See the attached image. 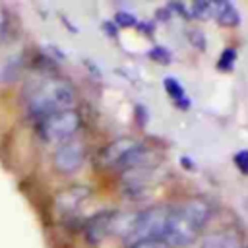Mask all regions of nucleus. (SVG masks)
<instances>
[{"label": "nucleus", "instance_id": "nucleus-1", "mask_svg": "<svg viewBox=\"0 0 248 248\" xmlns=\"http://www.w3.org/2000/svg\"><path fill=\"white\" fill-rule=\"evenodd\" d=\"M213 215L211 205L205 200H186L176 207H170L167 231L163 240L170 248H182L192 244Z\"/></svg>", "mask_w": 248, "mask_h": 248}, {"label": "nucleus", "instance_id": "nucleus-11", "mask_svg": "<svg viewBox=\"0 0 248 248\" xmlns=\"http://www.w3.org/2000/svg\"><path fill=\"white\" fill-rule=\"evenodd\" d=\"M165 89H167L169 97L174 101V105L180 107V110H186V108L190 107V101L186 99L184 87H182L174 78H167V79H165Z\"/></svg>", "mask_w": 248, "mask_h": 248}, {"label": "nucleus", "instance_id": "nucleus-15", "mask_svg": "<svg viewBox=\"0 0 248 248\" xmlns=\"http://www.w3.org/2000/svg\"><path fill=\"white\" fill-rule=\"evenodd\" d=\"M151 56L157 58V60H161V64H169V60H170V54L165 48H161V46H155L151 50Z\"/></svg>", "mask_w": 248, "mask_h": 248}, {"label": "nucleus", "instance_id": "nucleus-3", "mask_svg": "<svg viewBox=\"0 0 248 248\" xmlns=\"http://www.w3.org/2000/svg\"><path fill=\"white\" fill-rule=\"evenodd\" d=\"M169 215H170L169 205H153L140 211L136 217L130 219V225L124 232V242L128 246H134L145 240H163Z\"/></svg>", "mask_w": 248, "mask_h": 248}, {"label": "nucleus", "instance_id": "nucleus-5", "mask_svg": "<svg viewBox=\"0 0 248 248\" xmlns=\"http://www.w3.org/2000/svg\"><path fill=\"white\" fill-rule=\"evenodd\" d=\"M118 223H120V217L114 213V211H105V213H97L95 217H91L87 223H85V229H83V234L87 238L89 244L97 246L101 244L108 234L116 232L118 231Z\"/></svg>", "mask_w": 248, "mask_h": 248}, {"label": "nucleus", "instance_id": "nucleus-2", "mask_svg": "<svg viewBox=\"0 0 248 248\" xmlns=\"http://www.w3.org/2000/svg\"><path fill=\"white\" fill-rule=\"evenodd\" d=\"M74 99H76L74 87L66 79L52 78V79H45L31 91L27 110L31 116H35L41 122L54 112L72 108Z\"/></svg>", "mask_w": 248, "mask_h": 248}, {"label": "nucleus", "instance_id": "nucleus-8", "mask_svg": "<svg viewBox=\"0 0 248 248\" xmlns=\"http://www.w3.org/2000/svg\"><path fill=\"white\" fill-rule=\"evenodd\" d=\"M140 145H141V143L136 141V140L120 138V140L108 143V145L101 151V161H103V165H107V167H120L122 161H124L136 147H140Z\"/></svg>", "mask_w": 248, "mask_h": 248}, {"label": "nucleus", "instance_id": "nucleus-14", "mask_svg": "<svg viewBox=\"0 0 248 248\" xmlns=\"http://www.w3.org/2000/svg\"><path fill=\"white\" fill-rule=\"evenodd\" d=\"M128 248H170V246L165 240H145V242H138Z\"/></svg>", "mask_w": 248, "mask_h": 248}, {"label": "nucleus", "instance_id": "nucleus-12", "mask_svg": "<svg viewBox=\"0 0 248 248\" xmlns=\"http://www.w3.org/2000/svg\"><path fill=\"white\" fill-rule=\"evenodd\" d=\"M234 60H236V50L234 48H225L219 56V62H217V68L219 70H232L234 68Z\"/></svg>", "mask_w": 248, "mask_h": 248}, {"label": "nucleus", "instance_id": "nucleus-10", "mask_svg": "<svg viewBox=\"0 0 248 248\" xmlns=\"http://www.w3.org/2000/svg\"><path fill=\"white\" fill-rule=\"evenodd\" d=\"M213 16L215 19L225 25V27H232L240 21V16H238V10L231 4V2H217L215 4V10H213Z\"/></svg>", "mask_w": 248, "mask_h": 248}, {"label": "nucleus", "instance_id": "nucleus-9", "mask_svg": "<svg viewBox=\"0 0 248 248\" xmlns=\"http://www.w3.org/2000/svg\"><path fill=\"white\" fill-rule=\"evenodd\" d=\"M202 248H242V240L234 231H219L202 240Z\"/></svg>", "mask_w": 248, "mask_h": 248}, {"label": "nucleus", "instance_id": "nucleus-18", "mask_svg": "<svg viewBox=\"0 0 248 248\" xmlns=\"http://www.w3.org/2000/svg\"><path fill=\"white\" fill-rule=\"evenodd\" d=\"M242 248H248V246H242Z\"/></svg>", "mask_w": 248, "mask_h": 248}, {"label": "nucleus", "instance_id": "nucleus-17", "mask_svg": "<svg viewBox=\"0 0 248 248\" xmlns=\"http://www.w3.org/2000/svg\"><path fill=\"white\" fill-rule=\"evenodd\" d=\"M116 21H118L120 25H134V23H136L134 16H132V14H126V12L116 14Z\"/></svg>", "mask_w": 248, "mask_h": 248}, {"label": "nucleus", "instance_id": "nucleus-7", "mask_svg": "<svg viewBox=\"0 0 248 248\" xmlns=\"http://www.w3.org/2000/svg\"><path fill=\"white\" fill-rule=\"evenodd\" d=\"M89 196H91V190L87 186L83 184L70 186L56 196V209L62 215H74L76 211H79V207L87 202Z\"/></svg>", "mask_w": 248, "mask_h": 248}, {"label": "nucleus", "instance_id": "nucleus-6", "mask_svg": "<svg viewBox=\"0 0 248 248\" xmlns=\"http://www.w3.org/2000/svg\"><path fill=\"white\" fill-rule=\"evenodd\" d=\"M85 159V149L79 141H64L52 157V165L58 172L62 174H70L74 170H78L83 165Z\"/></svg>", "mask_w": 248, "mask_h": 248}, {"label": "nucleus", "instance_id": "nucleus-4", "mask_svg": "<svg viewBox=\"0 0 248 248\" xmlns=\"http://www.w3.org/2000/svg\"><path fill=\"white\" fill-rule=\"evenodd\" d=\"M41 124V136L48 141H62L72 138L79 126H81V116L78 110L74 108H66L60 112H54L50 116H46L45 120L39 122Z\"/></svg>", "mask_w": 248, "mask_h": 248}, {"label": "nucleus", "instance_id": "nucleus-16", "mask_svg": "<svg viewBox=\"0 0 248 248\" xmlns=\"http://www.w3.org/2000/svg\"><path fill=\"white\" fill-rule=\"evenodd\" d=\"M190 39H192V43L196 45V48H200V50H203V48H205V41H203V35H202L198 29H192V33H190Z\"/></svg>", "mask_w": 248, "mask_h": 248}, {"label": "nucleus", "instance_id": "nucleus-13", "mask_svg": "<svg viewBox=\"0 0 248 248\" xmlns=\"http://www.w3.org/2000/svg\"><path fill=\"white\" fill-rule=\"evenodd\" d=\"M232 161H234L236 169H238L242 174H248V149H240V151H236L234 157H232Z\"/></svg>", "mask_w": 248, "mask_h": 248}]
</instances>
